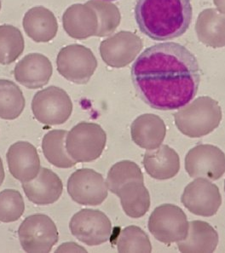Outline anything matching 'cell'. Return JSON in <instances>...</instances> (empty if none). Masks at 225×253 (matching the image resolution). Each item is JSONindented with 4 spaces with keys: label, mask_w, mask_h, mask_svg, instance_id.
Segmentation results:
<instances>
[{
    "label": "cell",
    "mask_w": 225,
    "mask_h": 253,
    "mask_svg": "<svg viewBox=\"0 0 225 253\" xmlns=\"http://www.w3.org/2000/svg\"><path fill=\"white\" fill-rule=\"evenodd\" d=\"M22 188L28 200L39 206L51 205L62 196L63 184L56 173L41 167L38 176L30 182H22Z\"/></svg>",
    "instance_id": "e0dca14e"
},
{
    "label": "cell",
    "mask_w": 225,
    "mask_h": 253,
    "mask_svg": "<svg viewBox=\"0 0 225 253\" xmlns=\"http://www.w3.org/2000/svg\"><path fill=\"white\" fill-rule=\"evenodd\" d=\"M24 211V200L20 192L15 189L0 192V222H16Z\"/></svg>",
    "instance_id": "f546056e"
},
{
    "label": "cell",
    "mask_w": 225,
    "mask_h": 253,
    "mask_svg": "<svg viewBox=\"0 0 225 253\" xmlns=\"http://www.w3.org/2000/svg\"><path fill=\"white\" fill-rule=\"evenodd\" d=\"M23 28L36 43H47L56 37L58 24L56 16L44 6L33 7L23 17Z\"/></svg>",
    "instance_id": "d6986e66"
},
{
    "label": "cell",
    "mask_w": 225,
    "mask_h": 253,
    "mask_svg": "<svg viewBox=\"0 0 225 253\" xmlns=\"http://www.w3.org/2000/svg\"><path fill=\"white\" fill-rule=\"evenodd\" d=\"M67 188L72 200L82 206H98L108 197L103 176L89 168L74 171L68 178Z\"/></svg>",
    "instance_id": "30bf717a"
},
{
    "label": "cell",
    "mask_w": 225,
    "mask_h": 253,
    "mask_svg": "<svg viewBox=\"0 0 225 253\" xmlns=\"http://www.w3.org/2000/svg\"><path fill=\"white\" fill-rule=\"evenodd\" d=\"M62 26L68 36L75 40H87L96 36L98 32V16L89 4L74 3L65 10Z\"/></svg>",
    "instance_id": "2e32d148"
},
{
    "label": "cell",
    "mask_w": 225,
    "mask_h": 253,
    "mask_svg": "<svg viewBox=\"0 0 225 253\" xmlns=\"http://www.w3.org/2000/svg\"><path fill=\"white\" fill-rule=\"evenodd\" d=\"M136 92L151 108L170 111L184 107L197 94L201 69L186 47L174 42L148 47L132 68Z\"/></svg>",
    "instance_id": "6da1fadb"
},
{
    "label": "cell",
    "mask_w": 225,
    "mask_h": 253,
    "mask_svg": "<svg viewBox=\"0 0 225 253\" xmlns=\"http://www.w3.org/2000/svg\"><path fill=\"white\" fill-rule=\"evenodd\" d=\"M185 170L194 178L219 180L225 173V153L216 146H196L185 157Z\"/></svg>",
    "instance_id": "8fae6325"
},
{
    "label": "cell",
    "mask_w": 225,
    "mask_h": 253,
    "mask_svg": "<svg viewBox=\"0 0 225 253\" xmlns=\"http://www.w3.org/2000/svg\"><path fill=\"white\" fill-rule=\"evenodd\" d=\"M213 3L219 12L225 14V0H213Z\"/></svg>",
    "instance_id": "1f68e13d"
},
{
    "label": "cell",
    "mask_w": 225,
    "mask_h": 253,
    "mask_svg": "<svg viewBox=\"0 0 225 253\" xmlns=\"http://www.w3.org/2000/svg\"><path fill=\"white\" fill-rule=\"evenodd\" d=\"M52 74L51 62L40 53H30L25 56L14 69L16 81L31 90L46 85Z\"/></svg>",
    "instance_id": "9a60e30c"
},
{
    "label": "cell",
    "mask_w": 225,
    "mask_h": 253,
    "mask_svg": "<svg viewBox=\"0 0 225 253\" xmlns=\"http://www.w3.org/2000/svg\"><path fill=\"white\" fill-rule=\"evenodd\" d=\"M190 0H137L135 18L140 31L155 41L180 37L191 23Z\"/></svg>",
    "instance_id": "7a4b0ae2"
},
{
    "label": "cell",
    "mask_w": 225,
    "mask_h": 253,
    "mask_svg": "<svg viewBox=\"0 0 225 253\" xmlns=\"http://www.w3.org/2000/svg\"><path fill=\"white\" fill-rule=\"evenodd\" d=\"M68 132L64 130H49L44 136L42 150L47 161L57 168H72L77 162L68 155L66 149V137Z\"/></svg>",
    "instance_id": "cb8c5ba5"
},
{
    "label": "cell",
    "mask_w": 225,
    "mask_h": 253,
    "mask_svg": "<svg viewBox=\"0 0 225 253\" xmlns=\"http://www.w3.org/2000/svg\"><path fill=\"white\" fill-rule=\"evenodd\" d=\"M177 243L181 253H213L219 244V235L208 222L196 220L188 222L187 237Z\"/></svg>",
    "instance_id": "44dd1931"
},
{
    "label": "cell",
    "mask_w": 225,
    "mask_h": 253,
    "mask_svg": "<svg viewBox=\"0 0 225 253\" xmlns=\"http://www.w3.org/2000/svg\"><path fill=\"white\" fill-rule=\"evenodd\" d=\"M34 117L45 126H59L70 118L73 102L63 89L49 86L34 95L31 103Z\"/></svg>",
    "instance_id": "5b68a950"
},
{
    "label": "cell",
    "mask_w": 225,
    "mask_h": 253,
    "mask_svg": "<svg viewBox=\"0 0 225 253\" xmlns=\"http://www.w3.org/2000/svg\"><path fill=\"white\" fill-rule=\"evenodd\" d=\"M24 48V38L18 28L12 25L0 26V64H11L22 55Z\"/></svg>",
    "instance_id": "484cf974"
},
{
    "label": "cell",
    "mask_w": 225,
    "mask_h": 253,
    "mask_svg": "<svg viewBox=\"0 0 225 253\" xmlns=\"http://www.w3.org/2000/svg\"><path fill=\"white\" fill-rule=\"evenodd\" d=\"M181 201L194 215L209 217L218 212L222 204V196L216 184L199 177L184 188Z\"/></svg>",
    "instance_id": "7c38bea8"
},
{
    "label": "cell",
    "mask_w": 225,
    "mask_h": 253,
    "mask_svg": "<svg viewBox=\"0 0 225 253\" xmlns=\"http://www.w3.org/2000/svg\"><path fill=\"white\" fill-rule=\"evenodd\" d=\"M195 32L201 43L213 49L225 47V16L215 9H204L198 16Z\"/></svg>",
    "instance_id": "7402d4cb"
},
{
    "label": "cell",
    "mask_w": 225,
    "mask_h": 253,
    "mask_svg": "<svg viewBox=\"0 0 225 253\" xmlns=\"http://www.w3.org/2000/svg\"><path fill=\"white\" fill-rule=\"evenodd\" d=\"M119 253H151V242L148 235L137 226H128L118 236Z\"/></svg>",
    "instance_id": "83f0119b"
},
{
    "label": "cell",
    "mask_w": 225,
    "mask_h": 253,
    "mask_svg": "<svg viewBox=\"0 0 225 253\" xmlns=\"http://www.w3.org/2000/svg\"><path fill=\"white\" fill-rule=\"evenodd\" d=\"M107 1H115V0H107Z\"/></svg>",
    "instance_id": "e575fe53"
},
{
    "label": "cell",
    "mask_w": 225,
    "mask_h": 253,
    "mask_svg": "<svg viewBox=\"0 0 225 253\" xmlns=\"http://www.w3.org/2000/svg\"><path fill=\"white\" fill-rule=\"evenodd\" d=\"M6 159L9 172L20 182H30L41 170V160L37 149L30 142H15L9 147Z\"/></svg>",
    "instance_id": "5bb4252c"
},
{
    "label": "cell",
    "mask_w": 225,
    "mask_h": 253,
    "mask_svg": "<svg viewBox=\"0 0 225 253\" xmlns=\"http://www.w3.org/2000/svg\"><path fill=\"white\" fill-rule=\"evenodd\" d=\"M116 195L127 216L139 218L148 212L150 207V195L144 185V180L133 179L119 188Z\"/></svg>",
    "instance_id": "603a6c76"
},
{
    "label": "cell",
    "mask_w": 225,
    "mask_h": 253,
    "mask_svg": "<svg viewBox=\"0 0 225 253\" xmlns=\"http://www.w3.org/2000/svg\"><path fill=\"white\" fill-rule=\"evenodd\" d=\"M81 252L87 253V250L74 242L63 243L56 250V253H81Z\"/></svg>",
    "instance_id": "4dcf8cb0"
},
{
    "label": "cell",
    "mask_w": 225,
    "mask_h": 253,
    "mask_svg": "<svg viewBox=\"0 0 225 253\" xmlns=\"http://www.w3.org/2000/svg\"><path fill=\"white\" fill-rule=\"evenodd\" d=\"M5 177V173H4V168H3V161L0 157V186L2 185Z\"/></svg>",
    "instance_id": "d6a6232c"
},
{
    "label": "cell",
    "mask_w": 225,
    "mask_h": 253,
    "mask_svg": "<svg viewBox=\"0 0 225 253\" xmlns=\"http://www.w3.org/2000/svg\"><path fill=\"white\" fill-rule=\"evenodd\" d=\"M22 90L9 80H0V118L13 121L22 115L25 108Z\"/></svg>",
    "instance_id": "d4e9b609"
},
{
    "label": "cell",
    "mask_w": 225,
    "mask_h": 253,
    "mask_svg": "<svg viewBox=\"0 0 225 253\" xmlns=\"http://www.w3.org/2000/svg\"><path fill=\"white\" fill-rule=\"evenodd\" d=\"M87 4L96 10L99 28L96 37H107L114 34L121 23V15L118 7L107 0H90Z\"/></svg>",
    "instance_id": "4316f807"
},
{
    "label": "cell",
    "mask_w": 225,
    "mask_h": 253,
    "mask_svg": "<svg viewBox=\"0 0 225 253\" xmlns=\"http://www.w3.org/2000/svg\"><path fill=\"white\" fill-rule=\"evenodd\" d=\"M69 229L74 237L90 247L103 244L112 235L109 218L101 211L93 209L75 213L69 222Z\"/></svg>",
    "instance_id": "9c48e42d"
},
{
    "label": "cell",
    "mask_w": 225,
    "mask_h": 253,
    "mask_svg": "<svg viewBox=\"0 0 225 253\" xmlns=\"http://www.w3.org/2000/svg\"><path fill=\"white\" fill-rule=\"evenodd\" d=\"M142 162L147 173L154 179H171L180 170V159L178 153L167 145L148 150L145 153Z\"/></svg>",
    "instance_id": "ffe728a7"
},
{
    "label": "cell",
    "mask_w": 225,
    "mask_h": 253,
    "mask_svg": "<svg viewBox=\"0 0 225 253\" xmlns=\"http://www.w3.org/2000/svg\"><path fill=\"white\" fill-rule=\"evenodd\" d=\"M107 135L98 124L81 122L69 130L66 137V149L75 162L96 161L104 150Z\"/></svg>",
    "instance_id": "277c9868"
},
{
    "label": "cell",
    "mask_w": 225,
    "mask_h": 253,
    "mask_svg": "<svg viewBox=\"0 0 225 253\" xmlns=\"http://www.w3.org/2000/svg\"><path fill=\"white\" fill-rule=\"evenodd\" d=\"M133 142L140 148L151 150L162 144L167 127L161 118L153 114H145L136 118L131 126Z\"/></svg>",
    "instance_id": "ac0fdd59"
},
{
    "label": "cell",
    "mask_w": 225,
    "mask_h": 253,
    "mask_svg": "<svg viewBox=\"0 0 225 253\" xmlns=\"http://www.w3.org/2000/svg\"><path fill=\"white\" fill-rule=\"evenodd\" d=\"M133 179L144 180L141 168L133 161H122L111 167L106 183L108 190L116 195L121 186Z\"/></svg>",
    "instance_id": "f1b7e54d"
},
{
    "label": "cell",
    "mask_w": 225,
    "mask_h": 253,
    "mask_svg": "<svg viewBox=\"0 0 225 253\" xmlns=\"http://www.w3.org/2000/svg\"></svg>",
    "instance_id": "d590c367"
},
{
    "label": "cell",
    "mask_w": 225,
    "mask_h": 253,
    "mask_svg": "<svg viewBox=\"0 0 225 253\" xmlns=\"http://www.w3.org/2000/svg\"><path fill=\"white\" fill-rule=\"evenodd\" d=\"M19 241L26 253H47L58 242L55 222L45 214L28 216L18 229Z\"/></svg>",
    "instance_id": "8992f818"
},
{
    "label": "cell",
    "mask_w": 225,
    "mask_h": 253,
    "mask_svg": "<svg viewBox=\"0 0 225 253\" xmlns=\"http://www.w3.org/2000/svg\"><path fill=\"white\" fill-rule=\"evenodd\" d=\"M56 66L59 74L67 81L86 84L96 71L97 60L89 48L74 43L59 51Z\"/></svg>",
    "instance_id": "52a82bcc"
},
{
    "label": "cell",
    "mask_w": 225,
    "mask_h": 253,
    "mask_svg": "<svg viewBox=\"0 0 225 253\" xmlns=\"http://www.w3.org/2000/svg\"><path fill=\"white\" fill-rule=\"evenodd\" d=\"M0 9H1V0H0Z\"/></svg>",
    "instance_id": "836d02e7"
},
{
    "label": "cell",
    "mask_w": 225,
    "mask_h": 253,
    "mask_svg": "<svg viewBox=\"0 0 225 253\" xmlns=\"http://www.w3.org/2000/svg\"><path fill=\"white\" fill-rule=\"evenodd\" d=\"M148 230L156 240L165 244L179 242L188 235L187 216L175 205H161L149 216Z\"/></svg>",
    "instance_id": "ba28073f"
},
{
    "label": "cell",
    "mask_w": 225,
    "mask_h": 253,
    "mask_svg": "<svg viewBox=\"0 0 225 253\" xmlns=\"http://www.w3.org/2000/svg\"><path fill=\"white\" fill-rule=\"evenodd\" d=\"M143 43L141 38L132 32L121 31L102 41L100 44V55L107 65L122 68L133 62Z\"/></svg>",
    "instance_id": "4fadbf2b"
},
{
    "label": "cell",
    "mask_w": 225,
    "mask_h": 253,
    "mask_svg": "<svg viewBox=\"0 0 225 253\" xmlns=\"http://www.w3.org/2000/svg\"><path fill=\"white\" fill-rule=\"evenodd\" d=\"M222 109L219 102L209 96H201L174 114L177 128L192 138L208 135L219 127L222 121Z\"/></svg>",
    "instance_id": "3957f363"
}]
</instances>
